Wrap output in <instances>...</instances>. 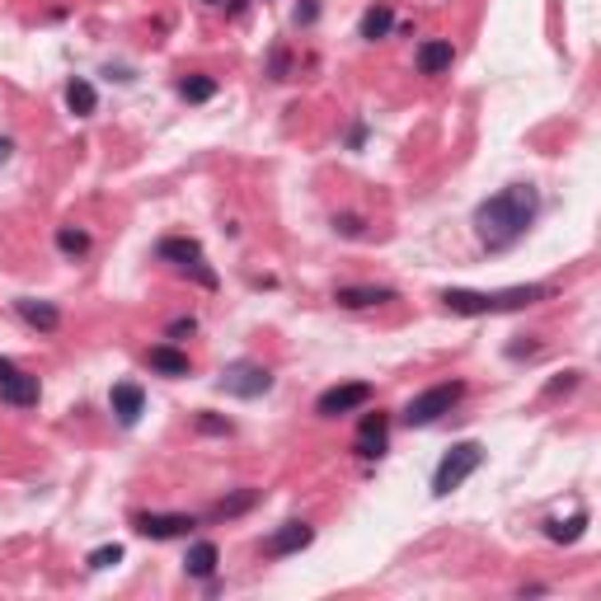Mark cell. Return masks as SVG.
I'll use <instances>...</instances> for the list:
<instances>
[{
    "label": "cell",
    "instance_id": "1",
    "mask_svg": "<svg viewBox=\"0 0 601 601\" xmlns=\"http://www.w3.org/2000/svg\"><path fill=\"white\" fill-rule=\"evenodd\" d=\"M536 212H541V193L531 183H508V188H498L493 197H484L475 207V216H470L475 240L489 254H503V249H512L536 226Z\"/></svg>",
    "mask_w": 601,
    "mask_h": 601
},
{
    "label": "cell",
    "instance_id": "2",
    "mask_svg": "<svg viewBox=\"0 0 601 601\" xmlns=\"http://www.w3.org/2000/svg\"><path fill=\"white\" fill-rule=\"evenodd\" d=\"M555 287L545 282H526V287H508V292H470V287H451L442 292V306L451 315H508V310H526L536 300H549Z\"/></svg>",
    "mask_w": 601,
    "mask_h": 601
},
{
    "label": "cell",
    "instance_id": "3",
    "mask_svg": "<svg viewBox=\"0 0 601 601\" xmlns=\"http://www.w3.org/2000/svg\"><path fill=\"white\" fill-rule=\"evenodd\" d=\"M484 465V446L479 442H456L446 451V456L437 461V470H432V493L446 498V493H456L465 479H470L475 470Z\"/></svg>",
    "mask_w": 601,
    "mask_h": 601
},
{
    "label": "cell",
    "instance_id": "4",
    "mask_svg": "<svg viewBox=\"0 0 601 601\" xmlns=\"http://www.w3.org/2000/svg\"><path fill=\"white\" fill-rule=\"evenodd\" d=\"M461 395H465V386L461 381H442V386H428L423 395H413L409 405H405V428H428V423H437L442 413H451L461 405Z\"/></svg>",
    "mask_w": 601,
    "mask_h": 601
},
{
    "label": "cell",
    "instance_id": "5",
    "mask_svg": "<svg viewBox=\"0 0 601 601\" xmlns=\"http://www.w3.org/2000/svg\"><path fill=\"white\" fill-rule=\"evenodd\" d=\"M156 259H160V263H174V268H183V273H193L197 287L216 292V273L207 268L203 244H197V240H188V236H164V240L156 244Z\"/></svg>",
    "mask_w": 601,
    "mask_h": 601
},
{
    "label": "cell",
    "instance_id": "6",
    "mask_svg": "<svg viewBox=\"0 0 601 601\" xmlns=\"http://www.w3.org/2000/svg\"><path fill=\"white\" fill-rule=\"evenodd\" d=\"M216 386H221L226 395H236V399H259V395L273 390V372L259 366V362H230Z\"/></svg>",
    "mask_w": 601,
    "mask_h": 601
},
{
    "label": "cell",
    "instance_id": "7",
    "mask_svg": "<svg viewBox=\"0 0 601 601\" xmlns=\"http://www.w3.org/2000/svg\"><path fill=\"white\" fill-rule=\"evenodd\" d=\"M372 386L366 381H348V386H329L320 399H315V413L320 419H339V413H353V409H366L372 405Z\"/></svg>",
    "mask_w": 601,
    "mask_h": 601
},
{
    "label": "cell",
    "instance_id": "8",
    "mask_svg": "<svg viewBox=\"0 0 601 601\" xmlns=\"http://www.w3.org/2000/svg\"><path fill=\"white\" fill-rule=\"evenodd\" d=\"M38 395H43L38 376H28L24 366H14L10 357H0V399H5V405L33 409V405H38Z\"/></svg>",
    "mask_w": 601,
    "mask_h": 601
},
{
    "label": "cell",
    "instance_id": "9",
    "mask_svg": "<svg viewBox=\"0 0 601 601\" xmlns=\"http://www.w3.org/2000/svg\"><path fill=\"white\" fill-rule=\"evenodd\" d=\"M132 526H137L146 541H174V536H188L197 526V517H188V512H137Z\"/></svg>",
    "mask_w": 601,
    "mask_h": 601
},
{
    "label": "cell",
    "instance_id": "10",
    "mask_svg": "<svg viewBox=\"0 0 601 601\" xmlns=\"http://www.w3.org/2000/svg\"><path fill=\"white\" fill-rule=\"evenodd\" d=\"M315 541V526L310 522H282L268 541H263V559H287V555H300Z\"/></svg>",
    "mask_w": 601,
    "mask_h": 601
},
{
    "label": "cell",
    "instance_id": "11",
    "mask_svg": "<svg viewBox=\"0 0 601 601\" xmlns=\"http://www.w3.org/2000/svg\"><path fill=\"white\" fill-rule=\"evenodd\" d=\"M108 409L118 413V423L123 428H132L146 413V390L141 386H132V381H118V386L108 390Z\"/></svg>",
    "mask_w": 601,
    "mask_h": 601
},
{
    "label": "cell",
    "instance_id": "12",
    "mask_svg": "<svg viewBox=\"0 0 601 601\" xmlns=\"http://www.w3.org/2000/svg\"><path fill=\"white\" fill-rule=\"evenodd\" d=\"M353 451L362 461H376V456H386V413H366L362 428H357V442Z\"/></svg>",
    "mask_w": 601,
    "mask_h": 601
},
{
    "label": "cell",
    "instance_id": "13",
    "mask_svg": "<svg viewBox=\"0 0 601 601\" xmlns=\"http://www.w3.org/2000/svg\"><path fill=\"white\" fill-rule=\"evenodd\" d=\"M14 310H20V320L33 325V329H43V333H52L61 325V310L52 306V300H33V296H20L14 300Z\"/></svg>",
    "mask_w": 601,
    "mask_h": 601
},
{
    "label": "cell",
    "instance_id": "14",
    "mask_svg": "<svg viewBox=\"0 0 601 601\" xmlns=\"http://www.w3.org/2000/svg\"><path fill=\"white\" fill-rule=\"evenodd\" d=\"M146 366H150V372H160V376H188V372H193L188 353H179L174 343H156V348L146 353Z\"/></svg>",
    "mask_w": 601,
    "mask_h": 601
},
{
    "label": "cell",
    "instance_id": "15",
    "mask_svg": "<svg viewBox=\"0 0 601 601\" xmlns=\"http://www.w3.org/2000/svg\"><path fill=\"white\" fill-rule=\"evenodd\" d=\"M451 61H456V47H451V38H428V43H419V71H423V76L451 71Z\"/></svg>",
    "mask_w": 601,
    "mask_h": 601
},
{
    "label": "cell",
    "instance_id": "16",
    "mask_svg": "<svg viewBox=\"0 0 601 601\" xmlns=\"http://www.w3.org/2000/svg\"><path fill=\"white\" fill-rule=\"evenodd\" d=\"M216 564H221V549H216L212 541H197V545H188L183 573H188V578H203V582H212V578H216Z\"/></svg>",
    "mask_w": 601,
    "mask_h": 601
},
{
    "label": "cell",
    "instance_id": "17",
    "mask_svg": "<svg viewBox=\"0 0 601 601\" xmlns=\"http://www.w3.org/2000/svg\"><path fill=\"white\" fill-rule=\"evenodd\" d=\"M333 300L348 306V310H366V306H386V300H395V287H339Z\"/></svg>",
    "mask_w": 601,
    "mask_h": 601
},
{
    "label": "cell",
    "instance_id": "18",
    "mask_svg": "<svg viewBox=\"0 0 601 601\" xmlns=\"http://www.w3.org/2000/svg\"><path fill=\"white\" fill-rule=\"evenodd\" d=\"M390 28H395V10L390 5H372V10L362 14V24H357V38L376 43V38H386Z\"/></svg>",
    "mask_w": 601,
    "mask_h": 601
},
{
    "label": "cell",
    "instance_id": "19",
    "mask_svg": "<svg viewBox=\"0 0 601 601\" xmlns=\"http://www.w3.org/2000/svg\"><path fill=\"white\" fill-rule=\"evenodd\" d=\"M259 503V489H240V493H230V498H221V503H212L207 508V517L212 522H230V517H240V512H249Z\"/></svg>",
    "mask_w": 601,
    "mask_h": 601
},
{
    "label": "cell",
    "instance_id": "20",
    "mask_svg": "<svg viewBox=\"0 0 601 601\" xmlns=\"http://www.w3.org/2000/svg\"><path fill=\"white\" fill-rule=\"evenodd\" d=\"M66 108H71L76 113V118H90V113L99 108V94H94V85H90V80H71V85H66Z\"/></svg>",
    "mask_w": 601,
    "mask_h": 601
},
{
    "label": "cell",
    "instance_id": "21",
    "mask_svg": "<svg viewBox=\"0 0 601 601\" xmlns=\"http://www.w3.org/2000/svg\"><path fill=\"white\" fill-rule=\"evenodd\" d=\"M582 531H588V512H573L569 522H555V517L545 522V536L555 541V545H573V541L582 536Z\"/></svg>",
    "mask_w": 601,
    "mask_h": 601
},
{
    "label": "cell",
    "instance_id": "22",
    "mask_svg": "<svg viewBox=\"0 0 601 601\" xmlns=\"http://www.w3.org/2000/svg\"><path fill=\"white\" fill-rule=\"evenodd\" d=\"M179 94L188 99V104H207V99H216V80L212 76H183Z\"/></svg>",
    "mask_w": 601,
    "mask_h": 601
},
{
    "label": "cell",
    "instance_id": "23",
    "mask_svg": "<svg viewBox=\"0 0 601 601\" xmlns=\"http://www.w3.org/2000/svg\"><path fill=\"white\" fill-rule=\"evenodd\" d=\"M57 249H61V254H71V259H80L90 249V236H85V230H76V226H61L57 230Z\"/></svg>",
    "mask_w": 601,
    "mask_h": 601
},
{
    "label": "cell",
    "instance_id": "24",
    "mask_svg": "<svg viewBox=\"0 0 601 601\" xmlns=\"http://www.w3.org/2000/svg\"><path fill=\"white\" fill-rule=\"evenodd\" d=\"M90 569H113V564H123V545H99V549H90Z\"/></svg>",
    "mask_w": 601,
    "mask_h": 601
},
{
    "label": "cell",
    "instance_id": "25",
    "mask_svg": "<svg viewBox=\"0 0 601 601\" xmlns=\"http://www.w3.org/2000/svg\"><path fill=\"white\" fill-rule=\"evenodd\" d=\"M230 419H216V413H197V432H207V437H230Z\"/></svg>",
    "mask_w": 601,
    "mask_h": 601
},
{
    "label": "cell",
    "instance_id": "26",
    "mask_svg": "<svg viewBox=\"0 0 601 601\" xmlns=\"http://www.w3.org/2000/svg\"><path fill=\"white\" fill-rule=\"evenodd\" d=\"M333 230H343V236H362V221H357V216H333Z\"/></svg>",
    "mask_w": 601,
    "mask_h": 601
},
{
    "label": "cell",
    "instance_id": "27",
    "mask_svg": "<svg viewBox=\"0 0 601 601\" xmlns=\"http://www.w3.org/2000/svg\"><path fill=\"white\" fill-rule=\"evenodd\" d=\"M193 329H197V320H193V315H183V320L170 325V339H183V333H193Z\"/></svg>",
    "mask_w": 601,
    "mask_h": 601
},
{
    "label": "cell",
    "instance_id": "28",
    "mask_svg": "<svg viewBox=\"0 0 601 601\" xmlns=\"http://www.w3.org/2000/svg\"><path fill=\"white\" fill-rule=\"evenodd\" d=\"M273 80H287V52H273Z\"/></svg>",
    "mask_w": 601,
    "mask_h": 601
},
{
    "label": "cell",
    "instance_id": "29",
    "mask_svg": "<svg viewBox=\"0 0 601 601\" xmlns=\"http://www.w3.org/2000/svg\"><path fill=\"white\" fill-rule=\"evenodd\" d=\"M362 141H366V123H353V132H348V146H353V150H357Z\"/></svg>",
    "mask_w": 601,
    "mask_h": 601
},
{
    "label": "cell",
    "instance_id": "30",
    "mask_svg": "<svg viewBox=\"0 0 601 601\" xmlns=\"http://www.w3.org/2000/svg\"><path fill=\"white\" fill-rule=\"evenodd\" d=\"M10 150H14V141H10V137H0V164L10 160Z\"/></svg>",
    "mask_w": 601,
    "mask_h": 601
},
{
    "label": "cell",
    "instance_id": "31",
    "mask_svg": "<svg viewBox=\"0 0 601 601\" xmlns=\"http://www.w3.org/2000/svg\"><path fill=\"white\" fill-rule=\"evenodd\" d=\"M203 5H216V0H203Z\"/></svg>",
    "mask_w": 601,
    "mask_h": 601
}]
</instances>
